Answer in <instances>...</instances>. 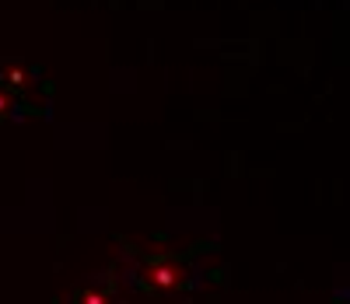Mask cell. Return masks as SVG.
<instances>
[{"label": "cell", "instance_id": "obj_2", "mask_svg": "<svg viewBox=\"0 0 350 304\" xmlns=\"http://www.w3.org/2000/svg\"><path fill=\"white\" fill-rule=\"evenodd\" d=\"M137 277L144 280L148 290H175L189 280V269L179 259H151V262H144Z\"/></svg>", "mask_w": 350, "mask_h": 304}, {"label": "cell", "instance_id": "obj_1", "mask_svg": "<svg viewBox=\"0 0 350 304\" xmlns=\"http://www.w3.org/2000/svg\"><path fill=\"white\" fill-rule=\"evenodd\" d=\"M0 84L8 87V95L14 98L18 112H46L49 105V87L36 70L25 67H4L0 70Z\"/></svg>", "mask_w": 350, "mask_h": 304}, {"label": "cell", "instance_id": "obj_3", "mask_svg": "<svg viewBox=\"0 0 350 304\" xmlns=\"http://www.w3.org/2000/svg\"><path fill=\"white\" fill-rule=\"evenodd\" d=\"M347 304H350V294H347Z\"/></svg>", "mask_w": 350, "mask_h": 304}]
</instances>
